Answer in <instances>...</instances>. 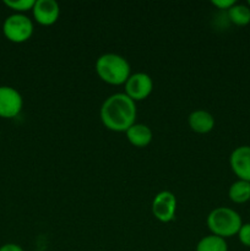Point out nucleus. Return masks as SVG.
Segmentation results:
<instances>
[{
  "mask_svg": "<svg viewBox=\"0 0 250 251\" xmlns=\"http://www.w3.org/2000/svg\"><path fill=\"white\" fill-rule=\"evenodd\" d=\"M136 104L125 93L109 96L100 107V120L112 131H126L135 124Z\"/></svg>",
  "mask_w": 250,
  "mask_h": 251,
  "instance_id": "nucleus-1",
  "label": "nucleus"
},
{
  "mask_svg": "<svg viewBox=\"0 0 250 251\" xmlns=\"http://www.w3.org/2000/svg\"><path fill=\"white\" fill-rule=\"evenodd\" d=\"M96 73L109 85H123L130 77V64L119 54L105 53L96 61Z\"/></svg>",
  "mask_w": 250,
  "mask_h": 251,
  "instance_id": "nucleus-2",
  "label": "nucleus"
},
{
  "mask_svg": "<svg viewBox=\"0 0 250 251\" xmlns=\"http://www.w3.org/2000/svg\"><path fill=\"white\" fill-rule=\"evenodd\" d=\"M207 226L213 235L225 239L237 235L243 222L237 211L229 207H217L208 213Z\"/></svg>",
  "mask_w": 250,
  "mask_h": 251,
  "instance_id": "nucleus-3",
  "label": "nucleus"
},
{
  "mask_svg": "<svg viewBox=\"0 0 250 251\" xmlns=\"http://www.w3.org/2000/svg\"><path fill=\"white\" fill-rule=\"evenodd\" d=\"M2 33L12 43H24L33 34V22L25 14H12L4 20Z\"/></svg>",
  "mask_w": 250,
  "mask_h": 251,
  "instance_id": "nucleus-4",
  "label": "nucleus"
},
{
  "mask_svg": "<svg viewBox=\"0 0 250 251\" xmlns=\"http://www.w3.org/2000/svg\"><path fill=\"white\" fill-rule=\"evenodd\" d=\"M24 98L16 88L0 86V118L12 119L21 113Z\"/></svg>",
  "mask_w": 250,
  "mask_h": 251,
  "instance_id": "nucleus-5",
  "label": "nucleus"
},
{
  "mask_svg": "<svg viewBox=\"0 0 250 251\" xmlns=\"http://www.w3.org/2000/svg\"><path fill=\"white\" fill-rule=\"evenodd\" d=\"M153 82L150 75L145 73H136L130 75L125 82V95L131 98L134 102L144 100L151 95Z\"/></svg>",
  "mask_w": 250,
  "mask_h": 251,
  "instance_id": "nucleus-6",
  "label": "nucleus"
},
{
  "mask_svg": "<svg viewBox=\"0 0 250 251\" xmlns=\"http://www.w3.org/2000/svg\"><path fill=\"white\" fill-rule=\"evenodd\" d=\"M176 199L171 191H161L152 201V213L159 222H171L175 217Z\"/></svg>",
  "mask_w": 250,
  "mask_h": 251,
  "instance_id": "nucleus-7",
  "label": "nucleus"
},
{
  "mask_svg": "<svg viewBox=\"0 0 250 251\" xmlns=\"http://www.w3.org/2000/svg\"><path fill=\"white\" fill-rule=\"evenodd\" d=\"M229 164L238 179L250 183V146H239L233 150Z\"/></svg>",
  "mask_w": 250,
  "mask_h": 251,
  "instance_id": "nucleus-8",
  "label": "nucleus"
},
{
  "mask_svg": "<svg viewBox=\"0 0 250 251\" xmlns=\"http://www.w3.org/2000/svg\"><path fill=\"white\" fill-rule=\"evenodd\" d=\"M33 17L39 25L50 26L54 25L60 15V7L55 0H37L32 9Z\"/></svg>",
  "mask_w": 250,
  "mask_h": 251,
  "instance_id": "nucleus-9",
  "label": "nucleus"
},
{
  "mask_svg": "<svg viewBox=\"0 0 250 251\" xmlns=\"http://www.w3.org/2000/svg\"><path fill=\"white\" fill-rule=\"evenodd\" d=\"M188 123L190 129L198 134H207V132L212 131V129L215 127L213 115L202 109L194 110L193 113H190Z\"/></svg>",
  "mask_w": 250,
  "mask_h": 251,
  "instance_id": "nucleus-10",
  "label": "nucleus"
},
{
  "mask_svg": "<svg viewBox=\"0 0 250 251\" xmlns=\"http://www.w3.org/2000/svg\"><path fill=\"white\" fill-rule=\"evenodd\" d=\"M125 134L130 144L135 147H146L152 141V130L145 124H134Z\"/></svg>",
  "mask_w": 250,
  "mask_h": 251,
  "instance_id": "nucleus-11",
  "label": "nucleus"
},
{
  "mask_svg": "<svg viewBox=\"0 0 250 251\" xmlns=\"http://www.w3.org/2000/svg\"><path fill=\"white\" fill-rule=\"evenodd\" d=\"M229 200L234 203H244L250 201V183L238 179L229 186L228 190Z\"/></svg>",
  "mask_w": 250,
  "mask_h": 251,
  "instance_id": "nucleus-12",
  "label": "nucleus"
},
{
  "mask_svg": "<svg viewBox=\"0 0 250 251\" xmlns=\"http://www.w3.org/2000/svg\"><path fill=\"white\" fill-rule=\"evenodd\" d=\"M227 12L228 19L237 26H247L250 24V7L248 5L235 2Z\"/></svg>",
  "mask_w": 250,
  "mask_h": 251,
  "instance_id": "nucleus-13",
  "label": "nucleus"
},
{
  "mask_svg": "<svg viewBox=\"0 0 250 251\" xmlns=\"http://www.w3.org/2000/svg\"><path fill=\"white\" fill-rule=\"evenodd\" d=\"M196 251H228V245L225 239L211 234L200 239L196 245Z\"/></svg>",
  "mask_w": 250,
  "mask_h": 251,
  "instance_id": "nucleus-14",
  "label": "nucleus"
},
{
  "mask_svg": "<svg viewBox=\"0 0 250 251\" xmlns=\"http://www.w3.org/2000/svg\"><path fill=\"white\" fill-rule=\"evenodd\" d=\"M36 0H4V4L9 9L14 10L15 14H24L33 9Z\"/></svg>",
  "mask_w": 250,
  "mask_h": 251,
  "instance_id": "nucleus-15",
  "label": "nucleus"
},
{
  "mask_svg": "<svg viewBox=\"0 0 250 251\" xmlns=\"http://www.w3.org/2000/svg\"><path fill=\"white\" fill-rule=\"evenodd\" d=\"M237 235L239 238V242L244 247L250 248V223H243Z\"/></svg>",
  "mask_w": 250,
  "mask_h": 251,
  "instance_id": "nucleus-16",
  "label": "nucleus"
},
{
  "mask_svg": "<svg viewBox=\"0 0 250 251\" xmlns=\"http://www.w3.org/2000/svg\"><path fill=\"white\" fill-rule=\"evenodd\" d=\"M211 2L213 6L218 7L220 10H227V11L235 4L234 0H212Z\"/></svg>",
  "mask_w": 250,
  "mask_h": 251,
  "instance_id": "nucleus-17",
  "label": "nucleus"
},
{
  "mask_svg": "<svg viewBox=\"0 0 250 251\" xmlns=\"http://www.w3.org/2000/svg\"><path fill=\"white\" fill-rule=\"evenodd\" d=\"M0 251H25L20 245L15 244V243H7L0 247Z\"/></svg>",
  "mask_w": 250,
  "mask_h": 251,
  "instance_id": "nucleus-18",
  "label": "nucleus"
},
{
  "mask_svg": "<svg viewBox=\"0 0 250 251\" xmlns=\"http://www.w3.org/2000/svg\"><path fill=\"white\" fill-rule=\"evenodd\" d=\"M248 6L250 7V0H249V1H248Z\"/></svg>",
  "mask_w": 250,
  "mask_h": 251,
  "instance_id": "nucleus-19",
  "label": "nucleus"
}]
</instances>
